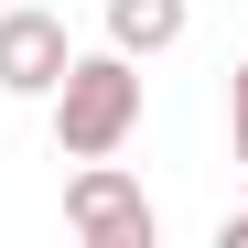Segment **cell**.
<instances>
[{"label": "cell", "instance_id": "6da1fadb", "mask_svg": "<svg viewBox=\"0 0 248 248\" xmlns=\"http://www.w3.org/2000/svg\"><path fill=\"white\" fill-rule=\"evenodd\" d=\"M140 130V54H65V76H54V151L65 162H97V151H119Z\"/></svg>", "mask_w": 248, "mask_h": 248}, {"label": "cell", "instance_id": "7a4b0ae2", "mask_svg": "<svg viewBox=\"0 0 248 248\" xmlns=\"http://www.w3.org/2000/svg\"><path fill=\"white\" fill-rule=\"evenodd\" d=\"M65 227L87 248H151V194L97 151V162H76V184H65Z\"/></svg>", "mask_w": 248, "mask_h": 248}, {"label": "cell", "instance_id": "3957f363", "mask_svg": "<svg viewBox=\"0 0 248 248\" xmlns=\"http://www.w3.org/2000/svg\"><path fill=\"white\" fill-rule=\"evenodd\" d=\"M65 22L54 11H0V97H54V76H65Z\"/></svg>", "mask_w": 248, "mask_h": 248}, {"label": "cell", "instance_id": "277c9868", "mask_svg": "<svg viewBox=\"0 0 248 248\" xmlns=\"http://www.w3.org/2000/svg\"><path fill=\"white\" fill-rule=\"evenodd\" d=\"M184 22H194L184 0H108V44H119V54H173Z\"/></svg>", "mask_w": 248, "mask_h": 248}, {"label": "cell", "instance_id": "5b68a950", "mask_svg": "<svg viewBox=\"0 0 248 248\" xmlns=\"http://www.w3.org/2000/svg\"><path fill=\"white\" fill-rule=\"evenodd\" d=\"M227 140H237V173H248V65L227 76Z\"/></svg>", "mask_w": 248, "mask_h": 248}, {"label": "cell", "instance_id": "8992f818", "mask_svg": "<svg viewBox=\"0 0 248 248\" xmlns=\"http://www.w3.org/2000/svg\"><path fill=\"white\" fill-rule=\"evenodd\" d=\"M227 248H248V216H227Z\"/></svg>", "mask_w": 248, "mask_h": 248}]
</instances>
